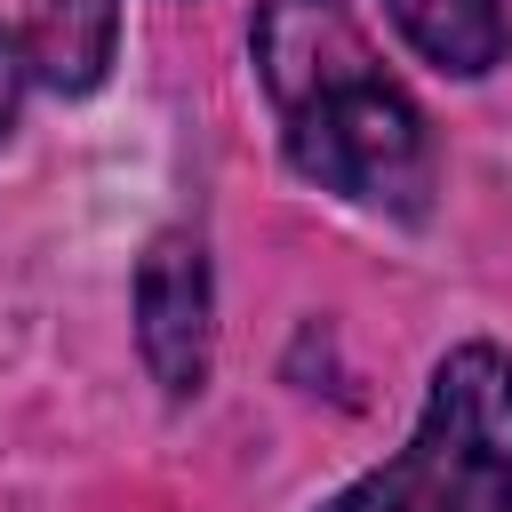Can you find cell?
Here are the masks:
<instances>
[{
	"label": "cell",
	"instance_id": "8992f818",
	"mask_svg": "<svg viewBox=\"0 0 512 512\" xmlns=\"http://www.w3.org/2000/svg\"><path fill=\"white\" fill-rule=\"evenodd\" d=\"M24 88H32V56H24V32H0V144L24 112Z\"/></svg>",
	"mask_w": 512,
	"mask_h": 512
},
{
	"label": "cell",
	"instance_id": "277c9868",
	"mask_svg": "<svg viewBox=\"0 0 512 512\" xmlns=\"http://www.w3.org/2000/svg\"><path fill=\"white\" fill-rule=\"evenodd\" d=\"M112 48H120V0H40L24 24L32 80L56 96H88L112 72Z\"/></svg>",
	"mask_w": 512,
	"mask_h": 512
},
{
	"label": "cell",
	"instance_id": "5b68a950",
	"mask_svg": "<svg viewBox=\"0 0 512 512\" xmlns=\"http://www.w3.org/2000/svg\"><path fill=\"white\" fill-rule=\"evenodd\" d=\"M384 8H392L400 40H408L432 72H448V80H480V72H496L504 48H512L504 0H384Z\"/></svg>",
	"mask_w": 512,
	"mask_h": 512
},
{
	"label": "cell",
	"instance_id": "3957f363",
	"mask_svg": "<svg viewBox=\"0 0 512 512\" xmlns=\"http://www.w3.org/2000/svg\"><path fill=\"white\" fill-rule=\"evenodd\" d=\"M136 352L168 400H192L208 384L216 352V280L200 232H160L136 264Z\"/></svg>",
	"mask_w": 512,
	"mask_h": 512
},
{
	"label": "cell",
	"instance_id": "7a4b0ae2",
	"mask_svg": "<svg viewBox=\"0 0 512 512\" xmlns=\"http://www.w3.org/2000/svg\"><path fill=\"white\" fill-rule=\"evenodd\" d=\"M320 512H512V352L488 336L440 352L408 440Z\"/></svg>",
	"mask_w": 512,
	"mask_h": 512
},
{
	"label": "cell",
	"instance_id": "6da1fadb",
	"mask_svg": "<svg viewBox=\"0 0 512 512\" xmlns=\"http://www.w3.org/2000/svg\"><path fill=\"white\" fill-rule=\"evenodd\" d=\"M248 56L280 112V144L296 176L384 216H424L432 128L416 96L384 72V56L368 48L344 0H256Z\"/></svg>",
	"mask_w": 512,
	"mask_h": 512
}]
</instances>
